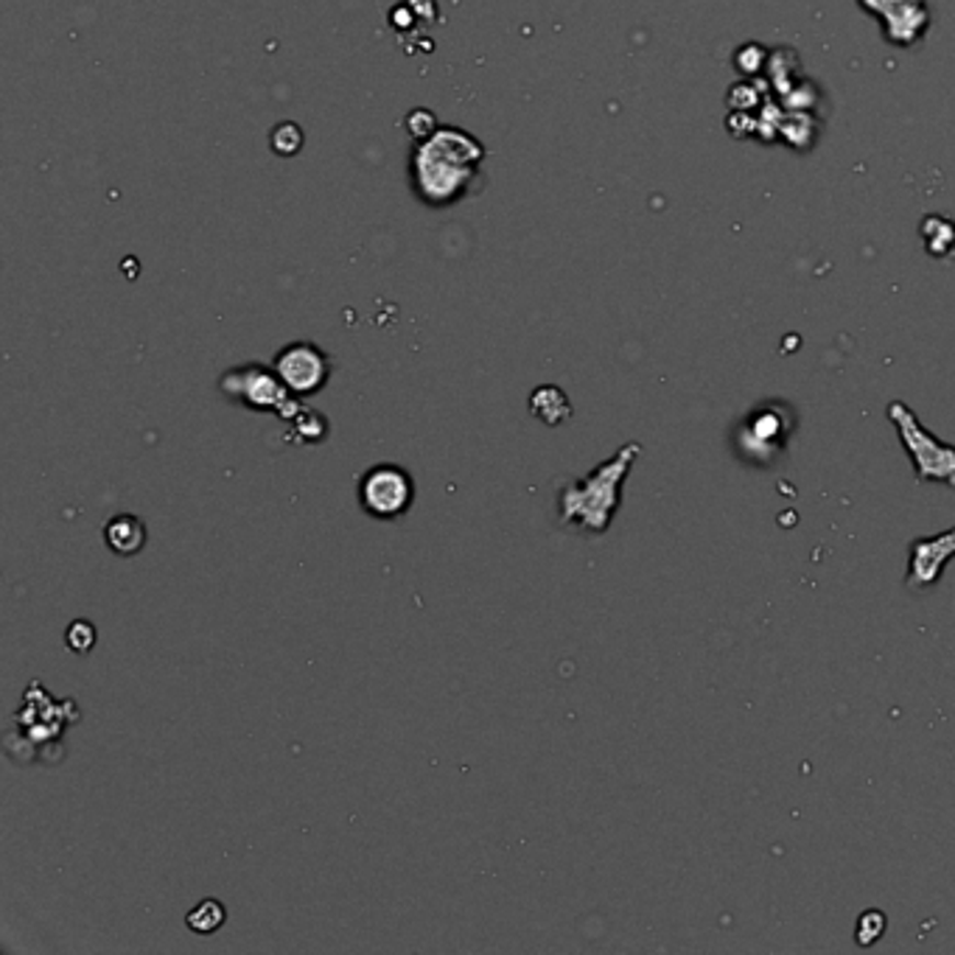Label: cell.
I'll return each mask as SVG.
<instances>
[{
  "label": "cell",
  "mask_w": 955,
  "mask_h": 955,
  "mask_svg": "<svg viewBox=\"0 0 955 955\" xmlns=\"http://www.w3.org/2000/svg\"><path fill=\"white\" fill-rule=\"evenodd\" d=\"M485 149L462 130H438L413 155V186L429 205H454L469 194Z\"/></svg>",
  "instance_id": "1"
},
{
  "label": "cell",
  "mask_w": 955,
  "mask_h": 955,
  "mask_svg": "<svg viewBox=\"0 0 955 955\" xmlns=\"http://www.w3.org/2000/svg\"><path fill=\"white\" fill-rule=\"evenodd\" d=\"M642 454L639 443H625L611 460L599 462L583 480L558 487V521L583 532H606L622 502V482Z\"/></svg>",
  "instance_id": "2"
},
{
  "label": "cell",
  "mask_w": 955,
  "mask_h": 955,
  "mask_svg": "<svg viewBox=\"0 0 955 955\" xmlns=\"http://www.w3.org/2000/svg\"><path fill=\"white\" fill-rule=\"evenodd\" d=\"M220 390L252 413H276L281 420H292L300 413V398L289 393L276 368L247 364V368L227 370L220 381Z\"/></svg>",
  "instance_id": "3"
},
{
  "label": "cell",
  "mask_w": 955,
  "mask_h": 955,
  "mask_svg": "<svg viewBox=\"0 0 955 955\" xmlns=\"http://www.w3.org/2000/svg\"><path fill=\"white\" fill-rule=\"evenodd\" d=\"M888 418L899 431V440L911 454L919 482H944L955 487V446L942 443L936 435L924 429L917 415L906 404H891Z\"/></svg>",
  "instance_id": "4"
},
{
  "label": "cell",
  "mask_w": 955,
  "mask_h": 955,
  "mask_svg": "<svg viewBox=\"0 0 955 955\" xmlns=\"http://www.w3.org/2000/svg\"><path fill=\"white\" fill-rule=\"evenodd\" d=\"M359 505L379 521H395L409 513L415 502L413 474L393 462L370 465L359 480Z\"/></svg>",
  "instance_id": "5"
},
{
  "label": "cell",
  "mask_w": 955,
  "mask_h": 955,
  "mask_svg": "<svg viewBox=\"0 0 955 955\" xmlns=\"http://www.w3.org/2000/svg\"><path fill=\"white\" fill-rule=\"evenodd\" d=\"M276 370L294 398H312L332 379V359L312 342H292L276 357Z\"/></svg>",
  "instance_id": "6"
},
{
  "label": "cell",
  "mask_w": 955,
  "mask_h": 955,
  "mask_svg": "<svg viewBox=\"0 0 955 955\" xmlns=\"http://www.w3.org/2000/svg\"><path fill=\"white\" fill-rule=\"evenodd\" d=\"M794 429V415L782 413V406H762L754 415H749L745 429H740V443L751 446V460L768 462L787 443Z\"/></svg>",
  "instance_id": "7"
},
{
  "label": "cell",
  "mask_w": 955,
  "mask_h": 955,
  "mask_svg": "<svg viewBox=\"0 0 955 955\" xmlns=\"http://www.w3.org/2000/svg\"><path fill=\"white\" fill-rule=\"evenodd\" d=\"M955 558V527L933 538H919L911 547V569H908V586L928 588L939 581L944 563Z\"/></svg>",
  "instance_id": "8"
},
{
  "label": "cell",
  "mask_w": 955,
  "mask_h": 955,
  "mask_svg": "<svg viewBox=\"0 0 955 955\" xmlns=\"http://www.w3.org/2000/svg\"><path fill=\"white\" fill-rule=\"evenodd\" d=\"M104 541L106 547L121 558H132L144 552L149 532H146L144 518L132 516V513H121V516L110 518L104 525Z\"/></svg>",
  "instance_id": "9"
},
{
  "label": "cell",
  "mask_w": 955,
  "mask_h": 955,
  "mask_svg": "<svg viewBox=\"0 0 955 955\" xmlns=\"http://www.w3.org/2000/svg\"><path fill=\"white\" fill-rule=\"evenodd\" d=\"M530 413L536 415L541 424L561 426L572 415V404H569L566 393L555 384H543V387L532 390L530 395Z\"/></svg>",
  "instance_id": "10"
},
{
  "label": "cell",
  "mask_w": 955,
  "mask_h": 955,
  "mask_svg": "<svg viewBox=\"0 0 955 955\" xmlns=\"http://www.w3.org/2000/svg\"><path fill=\"white\" fill-rule=\"evenodd\" d=\"M225 922H227V908L222 906L220 899H202V902H196L186 917L188 931H194L196 936H213V933L220 931Z\"/></svg>",
  "instance_id": "11"
},
{
  "label": "cell",
  "mask_w": 955,
  "mask_h": 955,
  "mask_svg": "<svg viewBox=\"0 0 955 955\" xmlns=\"http://www.w3.org/2000/svg\"><path fill=\"white\" fill-rule=\"evenodd\" d=\"M292 429L297 443H323V438L328 435V424L319 413H308V409H300L292 418Z\"/></svg>",
  "instance_id": "12"
},
{
  "label": "cell",
  "mask_w": 955,
  "mask_h": 955,
  "mask_svg": "<svg viewBox=\"0 0 955 955\" xmlns=\"http://www.w3.org/2000/svg\"><path fill=\"white\" fill-rule=\"evenodd\" d=\"M269 144H272V149H276L281 157L297 155L300 146H303V132H300L297 124H289V121H283V124H278L276 130H272V135H269Z\"/></svg>",
  "instance_id": "13"
},
{
  "label": "cell",
  "mask_w": 955,
  "mask_h": 955,
  "mask_svg": "<svg viewBox=\"0 0 955 955\" xmlns=\"http://www.w3.org/2000/svg\"><path fill=\"white\" fill-rule=\"evenodd\" d=\"M65 642H68V648L74 653H90L96 648V628L88 619H76V622L68 625V631H65Z\"/></svg>",
  "instance_id": "14"
},
{
  "label": "cell",
  "mask_w": 955,
  "mask_h": 955,
  "mask_svg": "<svg viewBox=\"0 0 955 955\" xmlns=\"http://www.w3.org/2000/svg\"><path fill=\"white\" fill-rule=\"evenodd\" d=\"M886 917H883L877 908H872V911H866L861 917V922H857V944H863V947H868V944H875L877 939L886 933Z\"/></svg>",
  "instance_id": "15"
}]
</instances>
